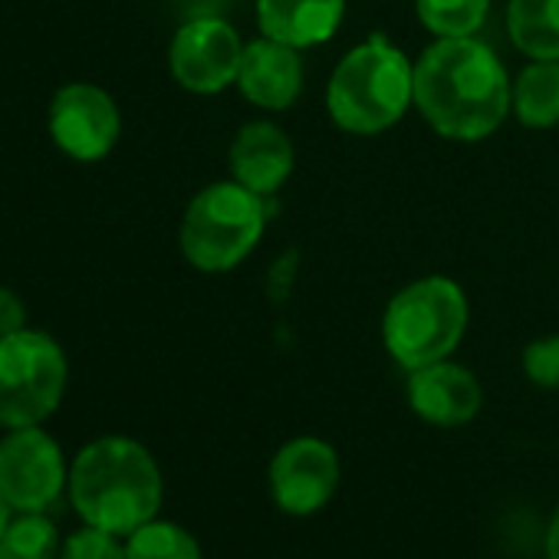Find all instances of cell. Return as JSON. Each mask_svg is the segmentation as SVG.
Instances as JSON below:
<instances>
[{"mask_svg": "<svg viewBox=\"0 0 559 559\" xmlns=\"http://www.w3.org/2000/svg\"><path fill=\"white\" fill-rule=\"evenodd\" d=\"M523 376L546 392L559 389V333L539 336L523 349Z\"/></svg>", "mask_w": 559, "mask_h": 559, "instance_id": "21", "label": "cell"}, {"mask_svg": "<svg viewBox=\"0 0 559 559\" xmlns=\"http://www.w3.org/2000/svg\"><path fill=\"white\" fill-rule=\"evenodd\" d=\"M70 487L63 448L40 425L0 438V497L14 513H47Z\"/></svg>", "mask_w": 559, "mask_h": 559, "instance_id": "7", "label": "cell"}, {"mask_svg": "<svg viewBox=\"0 0 559 559\" xmlns=\"http://www.w3.org/2000/svg\"><path fill=\"white\" fill-rule=\"evenodd\" d=\"M70 362L63 346L40 330L0 340V428L44 425L63 402Z\"/></svg>", "mask_w": 559, "mask_h": 559, "instance_id": "6", "label": "cell"}, {"mask_svg": "<svg viewBox=\"0 0 559 559\" xmlns=\"http://www.w3.org/2000/svg\"><path fill=\"white\" fill-rule=\"evenodd\" d=\"M227 165H230L234 181L266 198V194H276L294 175L297 148H294V139L276 122L253 119L237 129L230 152H227Z\"/></svg>", "mask_w": 559, "mask_h": 559, "instance_id": "13", "label": "cell"}, {"mask_svg": "<svg viewBox=\"0 0 559 559\" xmlns=\"http://www.w3.org/2000/svg\"><path fill=\"white\" fill-rule=\"evenodd\" d=\"M0 559H4V556H0Z\"/></svg>", "mask_w": 559, "mask_h": 559, "instance_id": "25", "label": "cell"}, {"mask_svg": "<svg viewBox=\"0 0 559 559\" xmlns=\"http://www.w3.org/2000/svg\"><path fill=\"white\" fill-rule=\"evenodd\" d=\"M546 559H559V507L556 513L549 516V526H546Z\"/></svg>", "mask_w": 559, "mask_h": 559, "instance_id": "23", "label": "cell"}, {"mask_svg": "<svg viewBox=\"0 0 559 559\" xmlns=\"http://www.w3.org/2000/svg\"><path fill=\"white\" fill-rule=\"evenodd\" d=\"M415 103V63L389 37L376 34L353 47L333 70L326 109L346 135H382Z\"/></svg>", "mask_w": 559, "mask_h": 559, "instance_id": "3", "label": "cell"}, {"mask_svg": "<svg viewBox=\"0 0 559 559\" xmlns=\"http://www.w3.org/2000/svg\"><path fill=\"white\" fill-rule=\"evenodd\" d=\"M510 112L526 129L559 126V60H530L510 90Z\"/></svg>", "mask_w": 559, "mask_h": 559, "instance_id": "15", "label": "cell"}, {"mask_svg": "<svg viewBox=\"0 0 559 559\" xmlns=\"http://www.w3.org/2000/svg\"><path fill=\"white\" fill-rule=\"evenodd\" d=\"M47 129L57 148L73 162H103L122 135L116 99L96 83H67L53 93Z\"/></svg>", "mask_w": 559, "mask_h": 559, "instance_id": "9", "label": "cell"}, {"mask_svg": "<svg viewBox=\"0 0 559 559\" xmlns=\"http://www.w3.org/2000/svg\"><path fill=\"white\" fill-rule=\"evenodd\" d=\"M70 503L90 526L129 536L158 516L165 500L162 467L145 444L106 435L76 451L70 464Z\"/></svg>", "mask_w": 559, "mask_h": 559, "instance_id": "2", "label": "cell"}, {"mask_svg": "<svg viewBox=\"0 0 559 559\" xmlns=\"http://www.w3.org/2000/svg\"><path fill=\"white\" fill-rule=\"evenodd\" d=\"M510 90L503 60L477 37L435 40L415 63V106L448 142L490 139L510 112Z\"/></svg>", "mask_w": 559, "mask_h": 559, "instance_id": "1", "label": "cell"}, {"mask_svg": "<svg viewBox=\"0 0 559 559\" xmlns=\"http://www.w3.org/2000/svg\"><path fill=\"white\" fill-rule=\"evenodd\" d=\"M11 516H14V510L8 507V500L0 497V536H4V530H8V523H11Z\"/></svg>", "mask_w": 559, "mask_h": 559, "instance_id": "24", "label": "cell"}, {"mask_svg": "<svg viewBox=\"0 0 559 559\" xmlns=\"http://www.w3.org/2000/svg\"><path fill=\"white\" fill-rule=\"evenodd\" d=\"M346 21V0H257L260 37L297 50L320 47L336 37Z\"/></svg>", "mask_w": 559, "mask_h": 559, "instance_id": "14", "label": "cell"}, {"mask_svg": "<svg viewBox=\"0 0 559 559\" xmlns=\"http://www.w3.org/2000/svg\"><path fill=\"white\" fill-rule=\"evenodd\" d=\"M507 37L530 60H559V0H510Z\"/></svg>", "mask_w": 559, "mask_h": 559, "instance_id": "16", "label": "cell"}, {"mask_svg": "<svg viewBox=\"0 0 559 559\" xmlns=\"http://www.w3.org/2000/svg\"><path fill=\"white\" fill-rule=\"evenodd\" d=\"M24 326H27V307H24V300L14 290L0 287V340L21 333Z\"/></svg>", "mask_w": 559, "mask_h": 559, "instance_id": "22", "label": "cell"}, {"mask_svg": "<svg viewBox=\"0 0 559 559\" xmlns=\"http://www.w3.org/2000/svg\"><path fill=\"white\" fill-rule=\"evenodd\" d=\"M63 536L47 513H17L0 536L4 559H60Z\"/></svg>", "mask_w": 559, "mask_h": 559, "instance_id": "18", "label": "cell"}, {"mask_svg": "<svg viewBox=\"0 0 559 559\" xmlns=\"http://www.w3.org/2000/svg\"><path fill=\"white\" fill-rule=\"evenodd\" d=\"M60 559H126V543L109 530L83 523L70 536H63Z\"/></svg>", "mask_w": 559, "mask_h": 559, "instance_id": "20", "label": "cell"}, {"mask_svg": "<svg viewBox=\"0 0 559 559\" xmlns=\"http://www.w3.org/2000/svg\"><path fill=\"white\" fill-rule=\"evenodd\" d=\"M266 227L263 198L240 181H214L201 188L178 227L185 260L201 273H230L260 243Z\"/></svg>", "mask_w": 559, "mask_h": 559, "instance_id": "5", "label": "cell"}, {"mask_svg": "<svg viewBox=\"0 0 559 559\" xmlns=\"http://www.w3.org/2000/svg\"><path fill=\"white\" fill-rule=\"evenodd\" d=\"M300 53L304 50L270 40V37L250 40L243 47L234 86L250 106L266 109V112H284L300 99L304 83H307V67Z\"/></svg>", "mask_w": 559, "mask_h": 559, "instance_id": "12", "label": "cell"}, {"mask_svg": "<svg viewBox=\"0 0 559 559\" xmlns=\"http://www.w3.org/2000/svg\"><path fill=\"white\" fill-rule=\"evenodd\" d=\"M126 559H201V543L181 523L155 516L126 536Z\"/></svg>", "mask_w": 559, "mask_h": 559, "instance_id": "19", "label": "cell"}, {"mask_svg": "<svg viewBox=\"0 0 559 559\" xmlns=\"http://www.w3.org/2000/svg\"><path fill=\"white\" fill-rule=\"evenodd\" d=\"M343 464L330 441L304 435L287 444L270 461V497L290 516H313L340 490Z\"/></svg>", "mask_w": 559, "mask_h": 559, "instance_id": "10", "label": "cell"}, {"mask_svg": "<svg viewBox=\"0 0 559 559\" xmlns=\"http://www.w3.org/2000/svg\"><path fill=\"white\" fill-rule=\"evenodd\" d=\"M415 14L435 40L474 37L490 14V0H415Z\"/></svg>", "mask_w": 559, "mask_h": 559, "instance_id": "17", "label": "cell"}, {"mask_svg": "<svg viewBox=\"0 0 559 559\" xmlns=\"http://www.w3.org/2000/svg\"><path fill=\"white\" fill-rule=\"evenodd\" d=\"M467 294L457 280L431 273L402 287L382 313V343L405 372L451 359L467 333Z\"/></svg>", "mask_w": 559, "mask_h": 559, "instance_id": "4", "label": "cell"}, {"mask_svg": "<svg viewBox=\"0 0 559 559\" xmlns=\"http://www.w3.org/2000/svg\"><path fill=\"white\" fill-rule=\"evenodd\" d=\"M408 405L412 412L435 428H461L480 415L484 389L477 376L451 359L428 362L408 372Z\"/></svg>", "mask_w": 559, "mask_h": 559, "instance_id": "11", "label": "cell"}, {"mask_svg": "<svg viewBox=\"0 0 559 559\" xmlns=\"http://www.w3.org/2000/svg\"><path fill=\"white\" fill-rule=\"evenodd\" d=\"M240 34L221 17H191L185 21L168 47V70L175 83L194 96H217L237 83L240 57H243Z\"/></svg>", "mask_w": 559, "mask_h": 559, "instance_id": "8", "label": "cell"}]
</instances>
